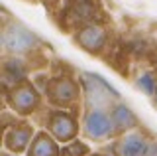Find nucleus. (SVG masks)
Here are the masks:
<instances>
[{
	"mask_svg": "<svg viewBox=\"0 0 157 156\" xmlns=\"http://www.w3.org/2000/svg\"><path fill=\"white\" fill-rule=\"evenodd\" d=\"M85 107L81 115V134L90 142H108L114 140L112 126V109L120 103V97L108 83L94 73H82L81 77Z\"/></svg>",
	"mask_w": 157,
	"mask_h": 156,
	"instance_id": "1",
	"label": "nucleus"
},
{
	"mask_svg": "<svg viewBox=\"0 0 157 156\" xmlns=\"http://www.w3.org/2000/svg\"><path fill=\"white\" fill-rule=\"evenodd\" d=\"M45 47V42L37 38L32 30H28L18 20H4L2 24V57H18L29 65V69L36 71V60H41V51Z\"/></svg>",
	"mask_w": 157,
	"mask_h": 156,
	"instance_id": "2",
	"label": "nucleus"
},
{
	"mask_svg": "<svg viewBox=\"0 0 157 156\" xmlns=\"http://www.w3.org/2000/svg\"><path fill=\"white\" fill-rule=\"evenodd\" d=\"M41 93L49 103V107L63 109V111H73V109L81 107L82 85L73 77V73L59 71V73H53V75H47L45 83L41 87Z\"/></svg>",
	"mask_w": 157,
	"mask_h": 156,
	"instance_id": "3",
	"label": "nucleus"
},
{
	"mask_svg": "<svg viewBox=\"0 0 157 156\" xmlns=\"http://www.w3.org/2000/svg\"><path fill=\"white\" fill-rule=\"evenodd\" d=\"M4 105L16 117L28 119V117H33L41 111L43 93L32 79H26L24 83L4 91Z\"/></svg>",
	"mask_w": 157,
	"mask_h": 156,
	"instance_id": "4",
	"label": "nucleus"
},
{
	"mask_svg": "<svg viewBox=\"0 0 157 156\" xmlns=\"http://www.w3.org/2000/svg\"><path fill=\"white\" fill-rule=\"evenodd\" d=\"M43 126L61 146L77 140L78 134H81V119L73 111L49 107L43 115Z\"/></svg>",
	"mask_w": 157,
	"mask_h": 156,
	"instance_id": "5",
	"label": "nucleus"
},
{
	"mask_svg": "<svg viewBox=\"0 0 157 156\" xmlns=\"http://www.w3.org/2000/svg\"><path fill=\"white\" fill-rule=\"evenodd\" d=\"M73 42L81 47L82 51L90 53L94 57H106L112 50V36L110 30L106 28V24L94 22V24H86V26L78 28L77 32L71 34Z\"/></svg>",
	"mask_w": 157,
	"mask_h": 156,
	"instance_id": "6",
	"label": "nucleus"
},
{
	"mask_svg": "<svg viewBox=\"0 0 157 156\" xmlns=\"http://www.w3.org/2000/svg\"><path fill=\"white\" fill-rule=\"evenodd\" d=\"M94 22L104 24V14L96 0H82V2L69 0V4L61 10V26L63 30H71V34Z\"/></svg>",
	"mask_w": 157,
	"mask_h": 156,
	"instance_id": "7",
	"label": "nucleus"
},
{
	"mask_svg": "<svg viewBox=\"0 0 157 156\" xmlns=\"http://www.w3.org/2000/svg\"><path fill=\"white\" fill-rule=\"evenodd\" d=\"M151 140H153V136L149 134V130L140 126V129L116 138L112 142L110 154L112 156H145Z\"/></svg>",
	"mask_w": 157,
	"mask_h": 156,
	"instance_id": "8",
	"label": "nucleus"
},
{
	"mask_svg": "<svg viewBox=\"0 0 157 156\" xmlns=\"http://www.w3.org/2000/svg\"><path fill=\"white\" fill-rule=\"evenodd\" d=\"M33 136H36L33 125L28 123L26 119H22L18 125L10 126L6 133H4L2 148L12 152V154H26L29 144H32V140H33Z\"/></svg>",
	"mask_w": 157,
	"mask_h": 156,
	"instance_id": "9",
	"label": "nucleus"
},
{
	"mask_svg": "<svg viewBox=\"0 0 157 156\" xmlns=\"http://www.w3.org/2000/svg\"><path fill=\"white\" fill-rule=\"evenodd\" d=\"M32 71L29 65L24 60L18 57H4L2 60V89H12L20 83H24L26 79H29L28 73Z\"/></svg>",
	"mask_w": 157,
	"mask_h": 156,
	"instance_id": "10",
	"label": "nucleus"
},
{
	"mask_svg": "<svg viewBox=\"0 0 157 156\" xmlns=\"http://www.w3.org/2000/svg\"><path fill=\"white\" fill-rule=\"evenodd\" d=\"M112 126H114V136L116 138H120V136H124L128 133H132V130L140 129V119L134 115V111L128 107L124 101H120L114 109H112ZM114 138V140H116Z\"/></svg>",
	"mask_w": 157,
	"mask_h": 156,
	"instance_id": "11",
	"label": "nucleus"
},
{
	"mask_svg": "<svg viewBox=\"0 0 157 156\" xmlns=\"http://www.w3.org/2000/svg\"><path fill=\"white\" fill-rule=\"evenodd\" d=\"M61 148L63 146L43 129L36 133L26 156H61Z\"/></svg>",
	"mask_w": 157,
	"mask_h": 156,
	"instance_id": "12",
	"label": "nucleus"
},
{
	"mask_svg": "<svg viewBox=\"0 0 157 156\" xmlns=\"http://www.w3.org/2000/svg\"><path fill=\"white\" fill-rule=\"evenodd\" d=\"M134 83L141 93L153 97L157 93V67L149 65V67H145V69L137 71L136 77H134Z\"/></svg>",
	"mask_w": 157,
	"mask_h": 156,
	"instance_id": "13",
	"label": "nucleus"
},
{
	"mask_svg": "<svg viewBox=\"0 0 157 156\" xmlns=\"http://www.w3.org/2000/svg\"><path fill=\"white\" fill-rule=\"evenodd\" d=\"M90 154L92 152L88 148V144L81 138L73 140V142H69L61 148V156H90Z\"/></svg>",
	"mask_w": 157,
	"mask_h": 156,
	"instance_id": "14",
	"label": "nucleus"
},
{
	"mask_svg": "<svg viewBox=\"0 0 157 156\" xmlns=\"http://www.w3.org/2000/svg\"><path fill=\"white\" fill-rule=\"evenodd\" d=\"M145 156H157V138L151 140V144H149V150H147V154Z\"/></svg>",
	"mask_w": 157,
	"mask_h": 156,
	"instance_id": "15",
	"label": "nucleus"
},
{
	"mask_svg": "<svg viewBox=\"0 0 157 156\" xmlns=\"http://www.w3.org/2000/svg\"><path fill=\"white\" fill-rule=\"evenodd\" d=\"M39 2H43V4H45V6L49 8V10H53V6H57L59 0H39Z\"/></svg>",
	"mask_w": 157,
	"mask_h": 156,
	"instance_id": "16",
	"label": "nucleus"
},
{
	"mask_svg": "<svg viewBox=\"0 0 157 156\" xmlns=\"http://www.w3.org/2000/svg\"><path fill=\"white\" fill-rule=\"evenodd\" d=\"M0 156H20V154H12V152H8V150H4V148H2V152H0Z\"/></svg>",
	"mask_w": 157,
	"mask_h": 156,
	"instance_id": "17",
	"label": "nucleus"
},
{
	"mask_svg": "<svg viewBox=\"0 0 157 156\" xmlns=\"http://www.w3.org/2000/svg\"><path fill=\"white\" fill-rule=\"evenodd\" d=\"M90 156H112V154H106V152H92Z\"/></svg>",
	"mask_w": 157,
	"mask_h": 156,
	"instance_id": "18",
	"label": "nucleus"
},
{
	"mask_svg": "<svg viewBox=\"0 0 157 156\" xmlns=\"http://www.w3.org/2000/svg\"><path fill=\"white\" fill-rule=\"evenodd\" d=\"M151 101H153V103H155V107H157V93H155L153 97H151Z\"/></svg>",
	"mask_w": 157,
	"mask_h": 156,
	"instance_id": "19",
	"label": "nucleus"
},
{
	"mask_svg": "<svg viewBox=\"0 0 157 156\" xmlns=\"http://www.w3.org/2000/svg\"><path fill=\"white\" fill-rule=\"evenodd\" d=\"M75 2H82V0H75Z\"/></svg>",
	"mask_w": 157,
	"mask_h": 156,
	"instance_id": "20",
	"label": "nucleus"
}]
</instances>
